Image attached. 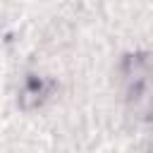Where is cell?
I'll return each instance as SVG.
<instances>
[{
  "label": "cell",
  "instance_id": "1",
  "mask_svg": "<svg viewBox=\"0 0 153 153\" xmlns=\"http://www.w3.org/2000/svg\"><path fill=\"white\" fill-rule=\"evenodd\" d=\"M55 88V81L50 76H41V74H29L24 81H22V88H19V105L22 110H33V108H41L50 93Z\"/></svg>",
  "mask_w": 153,
  "mask_h": 153
}]
</instances>
